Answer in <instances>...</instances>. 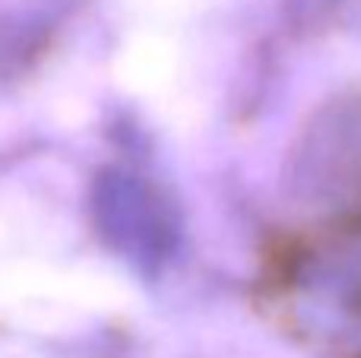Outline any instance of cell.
Segmentation results:
<instances>
[{
    "mask_svg": "<svg viewBox=\"0 0 361 358\" xmlns=\"http://www.w3.org/2000/svg\"><path fill=\"white\" fill-rule=\"evenodd\" d=\"M95 216L105 238H111L114 251L127 254V260H137L143 266L165 260L175 245V222L169 203L152 194L149 184H143L140 178H105L95 197Z\"/></svg>",
    "mask_w": 361,
    "mask_h": 358,
    "instance_id": "6da1fadb",
    "label": "cell"
}]
</instances>
